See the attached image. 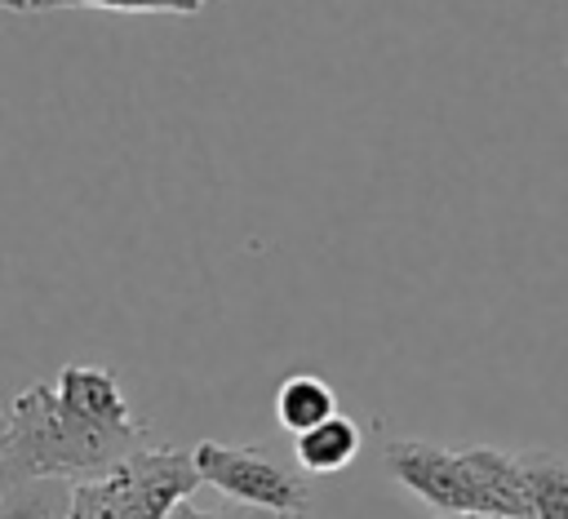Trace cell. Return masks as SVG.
Segmentation results:
<instances>
[{"mask_svg": "<svg viewBox=\"0 0 568 519\" xmlns=\"http://www.w3.org/2000/svg\"><path fill=\"white\" fill-rule=\"evenodd\" d=\"M146 448V421L133 417L111 368L67 364L0 404V488L31 479L84 484Z\"/></svg>", "mask_w": 568, "mask_h": 519, "instance_id": "1", "label": "cell"}, {"mask_svg": "<svg viewBox=\"0 0 568 519\" xmlns=\"http://www.w3.org/2000/svg\"><path fill=\"white\" fill-rule=\"evenodd\" d=\"M382 466L395 475L404 492L435 506L439 515H501L528 519L519 457L488 444H426V439H390L382 448Z\"/></svg>", "mask_w": 568, "mask_h": 519, "instance_id": "2", "label": "cell"}, {"mask_svg": "<svg viewBox=\"0 0 568 519\" xmlns=\"http://www.w3.org/2000/svg\"><path fill=\"white\" fill-rule=\"evenodd\" d=\"M200 488L191 452L182 448H138L111 470L71 484L67 519H164L178 501Z\"/></svg>", "mask_w": 568, "mask_h": 519, "instance_id": "3", "label": "cell"}, {"mask_svg": "<svg viewBox=\"0 0 568 519\" xmlns=\"http://www.w3.org/2000/svg\"><path fill=\"white\" fill-rule=\"evenodd\" d=\"M191 466L204 488L222 492V501L266 510L275 519H306L311 510V484L262 448L204 439L191 448Z\"/></svg>", "mask_w": 568, "mask_h": 519, "instance_id": "4", "label": "cell"}, {"mask_svg": "<svg viewBox=\"0 0 568 519\" xmlns=\"http://www.w3.org/2000/svg\"><path fill=\"white\" fill-rule=\"evenodd\" d=\"M293 439H297V448H293L297 466L306 475H337L359 457V426L346 413H333V417H324L320 426H311Z\"/></svg>", "mask_w": 568, "mask_h": 519, "instance_id": "5", "label": "cell"}, {"mask_svg": "<svg viewBox=\"0 0 568 519\" xmlns=\"http://www.w3.org/2000/svg\"><path fill=\"white\" fill-rule=\"evenodd\" d=\"M528 497V519H568V461L555 448L515 452Z\"/></svg>", "mask_w": 568, "mask_h": 519, "instance_id": "6", "label": "cell"}, {"mask_svg": "<svg viewBox=\"0 0 568 519\" xmlns=\"http://www.w3.org/2000/svg\"><path fill=\"white\" fill-rule=\"evenodd\" d=\"M337 413V390L320 373H288L275 390V421L288 435H302Z\"/></svg>", "mask_w": 568, "mask_h": 519, "instance_id": "7", "label": "cell"}, {"mask_svg": "<svg viewBox=\"0 0 568 519\" xmlns=\"http://www.w3.org/2000/svg\"><path fill=\"white\" fill-rule=\"evenodd\" d=\"M71 484L62 479H31L0 488V519H67Z\"/></svg>", "mask_w": 568, "mask_h": 519, "instance_id": "8", "label": "cell"}, {"mask_svg": "<svg viewBox=\"0 0 568 519\" xmlns=\"http://www.w3.org/2000/svg\"><path fill=\"white\" fill-rule=\"evenodd\" d=\"M209 0H31V13L49 9H102V13H173V18H195Z\"/></svg>", "mask_w": 568, "mask_h": 519, "instance_id": "9", "label": "cell"}, {"mask_svg": "<svg viewBox=\"0 0 568 519\" xmlns=\"http://www.w3.org/2000/svg\"><path fill=\"white\" fill-rule=\"evenodd\" d=\"M213 519H275V515H266V510H248V506H235V501H222V506L213 510Z\"/></svg>", "mask_w": 568, "mask_h": 519, "instance_id": "10", "label": "cell"}, {"mask_svg": "<svg viewBox=\"0 0 568 519\" xmlns=\"http://www.w3.org/2000/svg\"><path fill=\"white\" fill-rule=\"evenodd\" d=\"M164 519H213V510H204V506H195V501L186 497V501H178V506H173Z\"/></svg>", "mask_w": 568, "mask_h": 519, "instance_id": "11", "label": "cell"}, {"mask_svg": "<svg viewBox=\"0 0 568 519\" xmlns=\"http://www.w3.org/2000/svg\"><path fill=\"white\" fill-rule=\"evenodd\" d=\"M0 9H18V13H31V0H0Z\"/></svg>", "mask_w": 568, "mask_h": 519, "instance_id": "12", "label": "cell"}, {"mask_svg": "<svg viewBox=\"0 0 568 519\" xmlns=\"http://www.w3.org/2000/svg\"><path fill=\"white\" fill-rule=\"evenodd\" d=\"M444 519H501V515H444Z\"/></svg>", "mask_w": 568, "mask_h": 519, "instance_id": "13", "label": "cell"}]
</instances>
